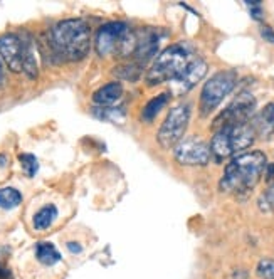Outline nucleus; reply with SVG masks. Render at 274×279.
<instances>
[{"label":"nucleus","mask_w":274,"mask_h":279,"mask_svg":"<svg viewBox=\"0 0 274 279\" xmlns=\"http://www.w3.org/2000/svg\"><path fill=\"white\" fill-rule=\"evenodd\" d=\"M266 165V155L259 150L237 155L225 167L222 180H220V190L234 193V195L249 193L258 185Z\"/></svg>","instance_id":"1"},{"label":"nucleus","mask_w":274,"mask_h":279,"mask_svg":"<svg viewBox=\"0 0 274 279\" xmlns=\"http://www.w3.org/2000/svg\"><path fill=\"white\" fill-rule=\"evenodd\" d=\"M52 47L68 61L85 59L91 47V29L83 19H66L52 29Z\"/></svg>","instance_id":"2"},{"label":"nucleus","mask_w":274,"mask_h":279,"mask_svg":"<svg viewBox=\"0 0 274 279\" xmlns=\"http://www.w3.org/2000/svg\"><path fill=\"white\" fill-rule=\"evenodd\" d=\"M190 49L185 44L169 46L155 59L153 66L147 74V83L150 86L162 83H172L190 63Z\"/></svg>","instance_id":"3"},{"label":"nucleus","mask_w":274,"mask_h":279,"mask_svg":"<svg viewBox=\"0 0 274 279\" xmlns=\"http://www.w3.org/2000/svg\"><path fill=\"white\" fill-rule=\"evenodd\" d=\"M256 140V133L251 126V123L237 126L220 128L215 131L214 138L210 143V155H214L215 160H225L232 155L249 148Z\"/></svg>","instance_id":"4"},{"label":"nucleus","mask_w":274,"mask_h":279,"mask_svg":"<svg viewBox=\"0 0 274 279\" xmlns=\"http://www.w3.org/2000/svg\"><path fill=\"white\" fill-rule=\"evenodd\" d=\"M237 83L236 71H220L214 74L209 81L204 84L200 94V116H207L222 103V99L229 94Z\"/></svg>","instance_id":"5"},{"label":"nucleus","mask_w":274,"mask_h":279,"mask_svg":"<svg viewBox=\"0 0 274 279\" xmlns=\"http://www.w3.org/2000/svg\"><path fill=\"white\" fill-rule=\"evenodd\" d=\"M190 121V104L182 103L177 104L174 109H170V113L167 114L165 121L158 131V143L163 148H172L182 141L185 131H187Z\"/></svg>","instance_id":"6"},{"label":"nucleus","mask_w":274,"mask_h":279,"mask_svg":"<svg viewBox=\"0 0 274 279\" xmlns=\"http://www.w3.org/2000/svg\"><path fill=\"white\" fill-rule=\"evenodd\" d=\"M254 109H256L254 96L251 94V93H241V94L215 118V121H214L215 131L220 130V128L237 126V125L249 123L251 119H253Z\"/></svg>","instance_id":"7"},{"label":"nucleus","mask_w":274,"mask_h":279,"mask_svg":"<svg viewBox=\"0 0 274 279\" xmlns=\"http://www.w3.org/2000/svg\"><path fill=\"white\" fill-rule=\"evenodd\" d=\"M128 25L125 22H109L99 27L98 34H96V52L99 56H109L113 52H120L121 44L125 41L128 34Z\"/></svg>","instance_id":"8"},{"label":"nucleus","mask_w":274,"mask_h":279,"mask_svg":"<svg viewBox=\"0 0 274 279\" xmlns=\"http://www.w3.org/2000/svg\"><path fill=\"white\" fill-rule=\"evenodd\" d=\"M175 160L188 167L207 165L210 160V147L198 138L183 140L175 147Z\"/></svg>","instance_id":"9"},{"label":"nucleus","mask_w":274,"mask_h":279,"mask_svg":"<svg viewBox=\"0 0 274 279\" xmlns=\"http://www.w3.org/2000/svg\"><path fill=\"white\" fill-rule=\"evenodd\" d=\"M207 74V63L200 57H195L188 63L182 73L172 81V91L175 94H185Z\"/></svg>","instance_id":"10"},{"label":"nucleus","mask_w":274,"mask_h":279,"mask_svg":"<svg viewBox=\"0 0 274 279\" xmlns=\"http://www.w3.org/2000/svg\"><path fill=\"white\" fill-rule=\"evenodd\" d=\"M0 57L12 73L22 71V57H24V42L15 34L0 35Z\"/></svg>","instance_id":"11"},{"label":"nucleus","mask_w":274,"mask_h":279,"mask_svg":"<svg viewBox=\"0 0 274 279\" xmlns=\"http://www.w3.org/2000/svg\"><path fill=\"white\" fill-rule=\"evenodd\" d=\"M158 41H160V35L157 34V30L145 29L140 34H135V51L133 56L140 63H147L148 59H152L155 52L158 49Z\"/></svg>","instance_id":"12"},{"label":"nucleus","mask_w":274,"mask_h":279,"mask_svg":"<svg viewBox=\"0 0 274 279\" xmlns=\"http://www.w3.org/2000/svg\"><path fill=\"white\" fill-rule=\"evenodd\" d=\"M251 126L259 138H269L274 135V103L264 106L256 116L251 119Z\"/></svg>","instance_id":"13"},{"label":"nucleus","mask_w":274,"mask_h":279,"mask_svg":"<svg viewBox=\"0 0 274 279\" xmlns=\"http://www.w3.org/2000/svg\"><path fill=\"white\" fill-rule=\"evenodd\" d=\"M121 94H123V86H121V83L113 81V83H108V84H106V86H103V88H99V90L94 93L92 99H94L96 104L108 106V104L116 103V101L121 98Z\"/></svg>","instance_id":"14"},{"label":"nucleus","mask_w":274,"mask_h":279,"mask_svg":"<svg viewBox=\"0 0 274 279\" xmlns=\"http://www.w3.org/2000/svg\"><path fill=\"white\" fill-rule=\"evenodd\" d=\"M24 42V57H22V71H25V74L30 79H35L39 74V66H37V56H35V47L34 42L27 39Z\"/></svg>","instance_id":"15"},{"label":"nucleus","mask_w":274,"mask_h":279,"mask_svg":"<svg viewBox=\"0 0 274 279\" xmlns=\"http://www.w3.org/2000/svg\"><path fill=\"white\" fill-rule=\"evenodd\" d=\"M57 207L54 203H47V205H44L42 209H39L35 212L34 219H32V224H34V229L37 230H46L47 227H51L52 224H54L56 217H57Z\"/></svg>","instance_id":"16"},{"label":"nucleus","mask_w":274,"mask_h":279,"mask_svg":"<svg viewBox=\"0 0 274 279\" xmlns=\"http://www.w3.org/2000/svg\"><path fill=\"white\" fill-rule=\"evenodd\" d=\"M35 258L44 266H54L61 261V254L56 249V246L51 244V242H39L35 246Z\"/></svg>","instance_id":"17"},{"label":"nucleus","mask_w":274,"mask_h":279,"mask_svg":"<svg viewBox=\"0 0 274 279\" xmlns=\"http://www.w3.org/2000/svg\"><path fill=\"white\" fill-rule=\"evenodd\" d=\"M169 99H170L169 93H162V94H158L157 98L150 99L148 103L145 104L143 113H141V118H143L145 121H152V119L160 113V109L165 108L167 103H169Z\"/></svg>","instance_id":"18"},{"label":"nucleus","mask_w":274,"mask_h":279,"mask_svg":"<svg viewBox=\"0 0 274 279\" xmlns=\"http://www.w3.org/2000/svg\"><path fill=\"white\" fill-rule=\"evenodd\" d=\"M22 202V193L14 187H3L0 188V209H15Z\"/></svg>","instance_id":"19"},{"label":"nucleus","mask_w":274,"mask_h":279,"mask_svg":"<svg viewBox=\"0 0 274 279\" xmlns=\"http://www.w3.org/2000/svg\"><path fill=\"white\" fill-rule=\"evenodd\" d=\"M19 162H20L22 168H24V172L27 174V177H34L35 174H37L39 163H37V158H35L32 153H20Z\"/></svg>","instance_id":"20"},{"label":"nucleus","mask_w":274,"mask_h":279,"mask_svg":"<svg viewBox=\"0 0 274 279\" xmlns=\"http://www.w3.org/2000/svg\"><path fill=\"white\" fill-rule=\"evenodd\" d=\"M258 274L263 279H274V259H263L258 264Z\"/></svg>","instance_id":"21"},{"label":"nucleus","mask_w":274,"mask_h":279,"mask_svg":"<svg viewBox=\"0 0 274 279\" xmlns=\"http://www.w3.org/2000/svg\"><path fill=\"white\" fill-rule=\"evenodd\" d=\"M261 207L264 210H274V184L268 188V192L261 198Z\"/></svg>","instance_id":"22"},{"label":"nucleus","mask_w":274,"mask_h":279,"mask_svg":"<svg viewBox=\"0 0 274 279\" xmlns=\"http://www.w3.org/2000/svg\"><path fill=\"white\" fill-rule=\"evenodd\" d=\"M261 35H263L264 39H266V41H269V42H273L274 44V30L271 29V27H263L261 29Z\"/></svg>","instance_id":"23"},{"label":"nucleus","mask_w":274,"mask_h":279,"mask_svg":"<svg viewBox=\"0 0 274 279\" xmlns=\"http://www.w3.org/2000/svg\"><path fill=\"white\" fill-rule=\"evenodd\" d=\"M251 14H253L254 19H258V20L263 19V12H261V5H253V7H251Z\"/></svg>","instance_id":"24"},{"label":"nucleus","mask_w":274,"mask_h":279,"mask_svg":"<svg viewBox=\"0 0 274 279\" xmlns=\"http://www.w3.org/2000/svg\"><path fill=\"white\" fill-rule=\"evenodd\" d=\"M264 170H266V179H268V182L273 180L274 179V163H269V165H266V168H264Z\"/></svg>","instance_id":"25"},{"label":"nucleus","mask_w":274,"mask_h":279,"mask_svg":"<svg viewBox=\"0 0 274 279\" xmlns=\"http://www.w3.org/2000/svg\"><path fill=\"white\" fill-rule=\"evenodd\" d=\"M68 249L73 252V254H78V252H81V246H79L78 242H68Z\"/></svg>","instance_id":"26"},{"label":"nucleus","mask_w":274,"mask_h":279,"mask_svg":"<svg viewBox=\"0 0 274 279\" xmlns=\"http://www.w3.org/2000/svg\"><path fill=\"white\" fill-rule=\"evenodd\" d=\"M0 279H10V271L3 264H0Z\"/></svg>","instance_id":"27"},{"label":"nucleus","mask_w":274,"mask_h":279,"mask_svg":"<svg viewBox=\"0 0 274 279\" xmlns=\"http://www.w3.org/2000/svg\"><path fill=\"white\" fill-rule=\"evenodd\" d=\"M8 254H10V249H8V247L0 246V264H3V259H5Z\"/></svg>","instance_id":"28"},{"label":"nucleus","mask_w":274,"mask_h":279,"mask_svg":"<svg viewBox=\"0 0 274 279\" xmlns=\"http://www.w3.org/2000/svg\"><path fill=\"white\" fill-rule=\"evenodd\" d=\"M3 79H5V76H3V68H2V63H0V86H2Z\"/></svg>","instance_id":"29"}]
</instances>
